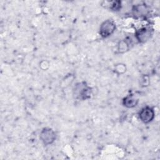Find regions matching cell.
<instances>
[{"instance_id":"1","label":"cell","mask_w":160,"mask_h":160,"mask_svg":"<svg viewBox=\"0 0 160 160\" xmlns=\"http://www.w3.org/2000/svg\"><path fill=\"white\" fill-rule=\"evenodd\" d=\"M73 94L78 99L82 101L88 99L92 94V89L84 81L77 83L73 89Z\"/></svg>"},{"instance_id":"2","label":"cell","mask_w":160,"mask_h":160,"mask_svg":"<svg viewBox=\"0 0 160 160\" xmlns=\"http://www.w3.org/2000/svg\"><path fill=\"white\" fill-rule=\"evenodd\" d=\"M116 29V24L111 19H107L103 21L99 28V34L103 38L111 36Z\"/></svg>"},{"instance_id":"3","label":"cell","mask_w":160,"mask_h":160,"mask_svg":"<svg viewBox=\"0 0 160 160\" xmlns=\"http://www.w3.org/2000/svg\"><path fill=\"white\" fill-rule=\"evenodd\" d=\"M56 136L54 131L49 128H44L40 132V139L44 145H49L52 144Z\"/></svg>"},{"instance_id":"4","label":"cell","mask_w":160,"mask_h":160,"mask_svg":"<svg viewBox=\"0 0 160 160\" xmlns=\"http://www.w3.org/2000/svg\"><path fill=\"white\" fill-rule=\"evenodd\" d=\"M154 110L150 106L144 107L139 112V118L140 120L145 124L151 122L154 119Z\"/></svg>"},{"instance_id":"5","label":"cell","mask_w":160,"mask_h":160,"mask_svg":"<svg viewBox=\"0 0 160 160\" xmlns=\"http://www.w3.org/2000/svg\"><path fill=\"white\" fill-rule=\"evenodd\" d=\"M152 35V30L149 27H144L136 32L135 36L137 40L141 42L144 43L148 41Z\"/></svg>"},{"instance_id":"6","label":"cell","mask_w":160,"mask_h":160,"mask_svg":"<svg viewBox=\"0 0 160 160\" xmlns=\"http://www.w3.org/2000/svg\"><path fill=\"white\" fill-rule=\"evenodd\" d=\"M139 102V99L134 94H129L124 98L122 104L128 108H132L137 106Z\"/></svg>"},{"instance_id":"7","label":"cell","mask_w":160,"mask_h":160,"mask_svg":"<svg viewBox=\"0 0 160 160\" xmlns=\"http://www.w3.org/2000/svg\"><path fill=\"white\" fill-rule=\"evenodd\" d=\"M133 14L134 16H143L148 14V9L147 7L144 4L141 5H136L132 9Z\"/></svg>"},{"instance_id":"8","label":"cell","mask_w":160,"mask_h":160,"mask_svg":"<svg viewBox=\"0 0 160 160\" xmlns=\"http://www.w3.org/2000/svg\"><path fill=\"white\" fill-rule=\"evenodd\" d=\"M129 49V43L126 40H122L119 42L118 46V49L119 52L121 53L125 52L128 51Z\"/></svg>"},{"instance_id":"9","label":"cell","mask_w":160,"mask_h":160,"mask_svg":"<svg viewBox=\"0 0 160 160\" xmlns=\"http://www.w3.org/2000/svg\"><path fill=\"white\" fill-rule=\"evenodd\" d=\"M109 3V9L112 11H117L121 9V2L119 1H111L108 2Z\"/></svg>"},{"instance_id":"10","label":"cell","mask_w":160,"mask_h":160,"mask_svg":"<svg viewBox=\"0 0 160 160\" xmlns=\"http://www.w3.org/2000/svg\"><path fill=\"white\" fill-rule=\"evenodd\" d=\"M126 67L124 64L119 63L116 64V66H114V72L118 74H123L126 72Z\"/></svg>"},{"instance_id":"11","label":"cell","mask_w":160,"mask_h":160,"mask_svg":"<svg viewBox=\"0 0 160 160\" xmlns=\"http://www.w3.org/2000/svg\"><path fill=\"white\" fill-rule=\"evenodd\" d=\"M149 84V78L147 76H144L142 78V79L141 80V84L142 86L145 87L148 86Z\"/></svg>"},{"instance_id":"12","label":"cell","mask_w":160,"mask_h":160,"mask_svg":"<svg viewBox=\"0 0 160 160\" xmlns=\"http://www.w3.org/2000/svg\"><path fill=\"white\" fill-rule=\"evenodd\" d=\"M49 66V63L48 61L43 60L42 61H41V62L39 63V67L43 69V70H46Z\"/></svg>"}]
</instances>
